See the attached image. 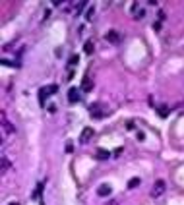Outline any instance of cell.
I'll use <instances>...</instances> for the list:
<instances>
[{
	"mask_svg": "<svg viewBox=\"0 0 184 205\" xmlns=\"http://www.w3.org/2000/svg\"><path fill=\"white\" fill-rule=\"evenodd\" d=\"M56 91H58V85H47V87H43L39 91V101H41V105H45L47 103V97L49 95H54Z\"/></svg>",
	"mask_w": 184,
	"mask_h": 205,
	"instance_id": "1",
	"label": "cell"
},
{
	"mask_svg": "<svg viewBox=\"0 0 184 205\" xmlns=\"http://www.w3.org/2000/svg\"><path fill=\"white\" fill-rule=\"evenodd\" d=\"M165 190H167L165 180H157V182H155V186H153V190H151V196H153V197H161Z\"/></svg>",
	"mask_w": 184,
	"mask_h": 205,
	"instance_id": "2",
	"label": "cell"
},
{
	"mask_svg": "<svg viewBox=\"0 0 184 205\" xmlns=\"http://www.w3.org/2000/svg\"><path fill=\"white\" fill-rule=\"evenodd\" d=\"M93 128H84L82 130V135H79V143H87L91 138H93Z\"/></svg>",
	"mask_w": 184,
	"mask_h": 205,
	"instance_id": "3",
	"label": "cell"
},
{
	"mask_svg": "<svg viewBox=\"0 0 184 205\" xmlns=\"http://www.w3.org/2000/svg\"><path fill=\"white\" fill-rule=\"evenodd\" d=\"M111 192H112V188L109 186V184H101L99 188H97V193L101 197H105V196H111Z\"/></svg>",
	"mask_w": 184,
	"mask_h": 205,
	"instance_id": "4",
	"label": "cell"
},
{
	"mask_svg": "<svg viewBox=\"0 0 184 205\" xmlns=\"http://www.w3.org/2000/svg\"><path fill=\"white\" fill-rule=\"evenodd\" d=\"M109 157H111V153H109L107 149H103V147L95 151V159H97V161H107Z\"/></svg>",
	"mask_w": 184,
	"mask_h": 205,
	"instance_id": "5",
	"label": "cell"
},
{
	"mask_svg": "<svg viewBox=\"0 0 184 205\" xmlns=\"http://www.w3.org/2000/svg\"><path fill=\"white\" fill-rule=\"evenodd\" d=\"M120 39H122V37L118 35L116 31H109V33H107V41H109V43H114V45H116V43H120Z\"/></svg>",
	"mask_w": 184,
	"mask_h": 205,
	"instance_id": "6",
	"label": "cell"
},
{
	"mask_svg": "<svg viewBox=\"0 0 184 205\" xmlns=\"http://www.w3.org/2000/svg\"><path fill=\"white\" fill-rule=\"evenodd\" d=\"M89 108H91V112H93V118L101 120L103 116H105V112H103V110H99V105H97V103H95V105H91Z\"/></svg>",
	"mask_w": 184,
	"mask_h": 205,
	"instance_id": "7",
	"label": "cell"
},
{
	"mask_svg": "<svg viewBox=\"0 0 184 205\" xmlns=\"http://www.w3.org/2000/svg\"><path fill=\"white\" fill-rule=\"evenodd\" d=\"M68 101H70V103H78V101H79L78 89H70V91H68Z\"/></svg>",
	"mask_w": 184,
	"mask_h": 205,
	"instance_id": "8",
	"label": "cell"
},
{
	"mask_svg": "<svg viewBox=\"0 0 184 205\" xmlns=\"http://www.w3.org/2000/svg\"><path fill=\"white\" fill-rule=\"evenodd\" d=\"M84 50H85V54H93V50H95V45H93V41H87V43L84 45Z\"/></svg>",
	"mask_w": 184,
	"mask_h": 205,
	"instance_id": "9",
	"label": "cell"
},
{
	"mask_svg": "<svg viewBox=\"0 0 184 205\" xmlns=\"http://www.w3.org/2000/svg\"><path fill=\"white\" fill-rule=\"evenodd\" d=\"M157 114H159L161 118H165V116L169 114V107H167V105H161V107H157Z\"/></svg>",
	"mask_w": 184,
	"mask_h": 205,
	"instance_id": "10",
	"label": "cell"
},
{
	"mask_svg": "<svg viewBox=\"0 0 184 205\" xmlns=\"http://www.w3.org/2000/svg\"><path fill=\"white\" fill-rule=\"evenodd\" d=\"M82 89H84V91H91V89H93V83H91V79H89V77H85V79H84Z\"/></svg>",
	"mask_w": 184,
	"mask_h": 205,
	"instance_id": "11",
	"label": "cell"
},
{
	"mask_svg": "<svg viewBox=\"0 0 184 205\" xmlns=\"http://www.w3.org/2000/svg\"><path fill=\"white\" fill-rule=\"evenodd\" d=\"M136 186H140V178H132L128 182V188H136Z\"/></svg>",
	"mask_w": 184,
	"mask_h": 205,
	"instance_id": "12",
	"label": "cell"
},
{
	"mask_svg": "<svg viewBox=\"0 0 184 205\" xmlns=\"http://www.w3.org/2000/svg\"><path fill=\"white\" fill-rule=\"evenodd\" d=\"M4 128H6V132H8V134H14V132H16V128L12 126V124H8L6 120H4Z\"/></svg>",
	"mask_w": 184,
	"mask_h": 205,
	"instance_id": "13",
	"label": "cell"
},
{
	"mask_svg": "<svg viewBox=\"0 0 184 205\" xmlns=\"http://www.w3.org/2000/svg\"><path fill=\"white\" fill-rule=\"evenodd\" d=\"M84 6H87V2H78V4H76V14H79V12H82V10H84Z\"/></svg>",
	"mask_w": 184,
	"mask_h": 205,
	"instance_id": "14",
	"label": "cell"
},
{
	"mask_svg": "<svg viewBox=\"0 0 184 205\" xmlns=\"http://www.w3.org/2000/svg\"><path fill=\"white\" fill-rule=\"evenodd\" d=\"M8 166H10V161H8V159L4 157V159H2V172H6V170H8Z\"/></svg>",
	"mask_w": 184,
	"mask_h": 205,
	"instance_id": "15",
	"label": "cell"
},
{
	"mask_svg": "<svg viewBox=\"0 0 184 205\" xmlns=\"http://www.w3.org/2000/svg\"><path fill=\"white\" fill-rule=\"evenodd\" d=\"M78 60H79L78 56H72V58H70V62H68V64H70V66H74V64H78Z\"/></svg>",
	"mask_w": 184,
	"mask_h": 205,
	"instance_id": "16",
	"label": "cell"
},
{
	"mask_svg": "<svg viewBox=\"0 0 184 205\" xmlns=\"http://www.w3.org/2000/svg\"><path fill=\"white\" fill-rule=\"evenodd\" d=\"M93 12H95V10H93V8H89V10H87V14H85V18H87V19H91V16H93Z\"/></svg>",
	"mask_w": 184,
	"mask_h": 205,
	"instance_id": "17",
	"label": "cell"
},
{
	"mask_svg": "<svg viewBox=\"0 0 184 205\" xmlns=\"http://www.w3.org/2000/svg\"><path fill=\"white\" fill-rule=\"evenodd\" d=\"M74 151V147H72V143H66V153H72Z\"/></svg>",
	"mask_w": 184,
	"mask_h": 205,
	"instance_id": "18",
	"label": "cell"
},
{
	"mask_svg": "<svg viewBox=\"0 0 184 205\" xmlns=\"http://www.w3.org/2000/svg\"><path fill=\"white\" fill-rule=\"evenodd\" d=\"M10 205H19V203H10Z\"/></svg>",
	"mask_w": 184,
	"mask_h": 205,
	"instance_id": "19",
	"label": "cell"
}]
</instances>
